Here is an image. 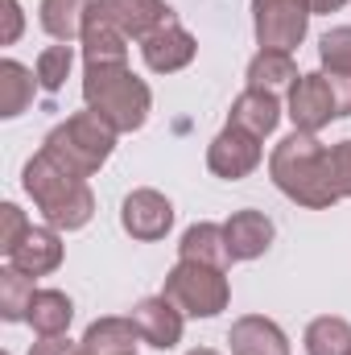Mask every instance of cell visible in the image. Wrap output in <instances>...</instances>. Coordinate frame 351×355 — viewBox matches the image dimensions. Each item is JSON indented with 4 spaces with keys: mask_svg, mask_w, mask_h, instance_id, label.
<instances>
[{
    "mask_svg": "<svg viewBox=\"0 0 351 355\" xmlns=\"http://www.w3.org/2000/svg\"><path fill=\"white\" fill-rule=\"evenodd\" d=\"M268 174L277 182L281 194H289L293 202L302 207H331L339 202V190H335V174H331V149L314 137V132H289L273 157H268Z\"/></svg>",
    "mask_w": 351,
    "mask_h": 355,
    "instance_id": "6da1fadb",
    "label": "cell"
},
{
    "mask_svg": "<svg viewBox=\"0 0 351 355\" xmlns=\"http://www.w3.org/2000/svg\"><path fill=\"white\" fill-rule=\"evenodd\" d=\"M25 194L37 202V211L46 215V223L54 232H79L87 227L91 215H95V198H91L87 182L75 174H67L62 166H54L46 153H37L29 166H25Z\"/></svg>",
    "mask_w": 351,
    "mask_h": 355,
    "instance_id": "7a4b0ae2",
    "label": "cell"
},
{
    "mask_svg": "<svg viewBox=\"0 0 351 355\" xmlns=\"http://www.w3.org/2000/svg\"><path fill=\"white\" fill-rule=\"evenodd\" d=\"M83 99L95 116H103L116 132H132L149 120V87L128 67H87L83 75Z\"/></svg>",
    "mask_w": 351,
    "mask_h": 355,
    "instance_id": "3957f363",
    "label": "cell"
},
{
    "mask_svg": "<svg viewBox=\"0 0 351 355\" xmlns=\"http://www.w3.org/2000/svg\"><path fill=\"white\" fill-rule=\"evenodd\" d=\"M112 145H116V128L87 107V112H75L67 124H58V128L46 137L42 153H46L54 166H62L67 174H75V178L87 182V178L112 157Z\"/></svg>",
    "mask_w": 351,
    "mask_h": 355,
    "instance_id": "277c9868",
    "label": "cell"
},
{
    "mask_svg": "<svg viewBox=\"0 0 351 355\" xmlns=\"http://www.w3.org/2000/svg\"><path fill=\"white\" fill-rule=\"evenodd\" d=\"M186 318H215L219 310H228V277L223 268L198 265V261H178L166 277V289H162Z\"/></svg>",
    "mask_w": 351,
    "mask_h": 355,
    "instance_id": "5b68a950",
    "label": "cell"
},
{
    "mask_svg": "<svg viewBox=\"0 0 351 355\" xmlns=\"http://www.w3.org/2000/svg\"><path fill=\"white\" fill-rule=\"evenodd\" d=\"M310 17H314L310 0H252V21H257L261 50L293 54L306 37Z\"/></svg>",
    "mask_w": 351,
    "mask_h": 355,
    "instance_id": "8992f818",
    "label": "cell"
},
{
    "mask_svg": "<svg viewBox=\"0 0 351 355\" xmlns=\"http://www.w3.org/2000/svg\"><path fill=\"white\" fill-rule=\"evenodd\" d=\"M335 116H339V103H335V91H331L327 75H302L289 87V120L298 132H318Z\"/></svg>",
    "mask_w": 351,
    "mask_h": 355,
    "instance_id": "52a82bcc",
    "label": "cell"
},
{
    "mask_svg": "<svg viewBox=\"0 0 351 355\" xmlns=\"http://www.w3.org/2000/svg\"><path fill=\"white\" fill-rule=\"evenodd\" d=\"M207 166H211V174L215 178H228V182L248 178L257 166H261V141H257L252 132L228 124V128L211 141V149H207Z\"/></svg>",
    "mask_w": 351,
    "mask_h": 355,
    "instance_id": "ba28073f",
    "label": "cell"
},
{
    "mask_svg": "<svg viewBox=\"0 0 351 355\" xmlns=\"http://www.w3.org/2000/svg\"><path fill=\"white\" fill-rule=\"evenodd\" d=\"M120 223H124V232L132 236V240H162L170 227H174V207H170V198L166 194H157V190H132L128 198H124V207H120Z\"/></svg>",
    "mask_w": 351,
    "mask_h": 355,
    "instance_id": "9c48e42d",
    "label": "cell"
},
{
    "mask_svg": "<svg viewBox=\"0 0 351 355\" xmlns=\"http://www.w3.org/2000/svg\"><path fill=\"white\" fill-rule=\"evenodd\" d=\"M83 58L87 67H124L128 58V37L120 33V25L103 12L99 0H91L87 8V21H83Z\"/></svg>",
    "mask_w": 351,
    "mask_h": 355,
    "instance_id": "30bf717a",
    "label": "cell"
},
{
    "mask_svg": "<svg viewBox=\"0 0 351 355\" xmlns=\"http://www.w3.org/2000/svg\"><path fill=\"white\" fill-rule=\"evenodd\" d=\"M141 58H145L149 71L174 75L182 67H190V58H194V37H190L178 21H166L162 29H153V33L141 42Z\"/></svg>",
    "mask_w": 351,
    "mask_h": 355,
    "instance_id": "8fae6325",
    "label": "cell"
},
{
    "mask_svg": "<svg viewBox=\"0 0 351 355\" xmlns=\"http://www.w3.org/2000/svg\"><path fill=\"white\" fill-rule=\"evenodd\" d=\"M182 318H186V314L178 310L166 293L145 297V302H137V310H132V322H137L141 339H145L149 347H162V352L178 347V339H182Z\"/></svg>",
    "mask_w": 351,
    "mask_h": 355,
    "instance_id": "7c38bea8",
    "label": "cell"
},
{
    "mask_svg": "<svg viewBox=\"0 0 351 355\" xmlns=\"http://www.w3.org/2000/svg\"><path fill=\"white\" fill-rule=\"evenodd\" d=\"M8 265L21 268L25 277H46V272H54V268L62 265V240H58V232H54V227H29V232L17 240V248L8 252Z\"/></svg>",
    "mask_w": 351,
    "mask_h": 355,
    "instance_id": "4fadbf2b",
    "label": "cell"
},
{
    "mask_svg": "<svg viewBox=\"0 0 351 355\" xmlns=\"http://www.w3.org/2000/svg\"><path fill=\"white\" fill-rule=\"evenodd\" d=\"M223 236H228L232 261H257V257H264V248L273 244V219L264 211H236L223 223Z\"/></svg>",
    "mask_w": 351,
    "mask_h": 355,
    "instance_id": "5bb4252c",
    "label": "cell"
},
{
    "mask_svg": "<svg viewBox=\"0 0 351 355\" xmlns=\"http://www.w3.org/2000/svg\"><path fill=\"white\" fill-rule=\"evenodd\" d=\"M103 4V12L120 25V33L124 37H149L153 29H162L166 21H174V12H170V4L166 0H99Z\"/></svg>",
    "mask_w": 351,
    "mask_h": 355,
    "instance_id": "9a60e30c",
    "label": "cell"
},
{
    "mask_svg": "<svg viewBox=\"0 0 351 355\" xmlns=\"http://www.w3.org/2000/svg\"><path fill=\"white\" fill-rule=\"evenodd\" d=\"M228 343L232 355H289V339L277 322H268L261 314H248L240 318L232 331H228Z\"/></svg>",
    "mask_w": 351,
    "mask_h": 355,
    "instance_id": "2e32d148",
    "label": "cell"
},
{
    "mask_svg": "<svg viewBox=\"0 0 351 355\" xmlns=\"http://www.w3.org/2000/svg\"><path fill=\"white\" fill-rule=\"evenodd\" d=\"M228 124H236V128L252 132L257 141H264V137L281 124V103H277V95H273V91L248 87L236 103H232V120H228Z\"/></svg>",
    "mask_w": 351,
    "mask_h": 355,
    "instance_id": "e0dca14e",
    "label": "cell"
},
{
    "mask_svg": "<svg viewBox=\"0 0 351 355\" xmlns=\"http://www.w3.org/2000/svg\"><path fill=\"white\" fill-rule=\"evenodd\" d=\"M137 339H141V331H137L132 318H99V322L87 327L79 347L87 355H132Z\"/></svg>",
    "mask_w": 351,
    "mask_h": 355,
    "instance_id": "ac0fdd59",
    "label": "cell"
},
{
    "mask_svg": "<svg viewBox=\"0 0 351 355\" xmlns=\"http://www.w3.org/2000/svg\"><path fill=\"white\" fill-rule=\"evenodd\" d=\"M178 257L182 261H198V265H211V268H228L232 265V252H228V236L219 223H194L182 244H178Z\"/></svg>",
    "mask_w": 351,
    "mask_h": 355,
    "instance_id": "d6986e66",
    "label": "cell"
},
{
    "mask_svg": "<svg viewBox=\"0 0 351 355\" xmlns=\"http://www.w3.org/2000/svg\"><path fill=\"white\" fill-rule=\"evenodd\" d=\"M71 318H75V306H71V297L58 293V289H37L33 302H29V314H25V322L33 327L37 339H46V335H67Z\"/></svg>",
    "mask_w": 351,
    "mask_h": 355,
    "instance_id": "ffe728a7",
    "label": "cell"
},
{
    "mask_svg": "<svg viewBox=\"0 0 351 355\" xmlns=\"http://www.w3.org/2000/svg\"><path fill=\"white\" fill-rule=\"evenodd\" d=\"M87 8H91V0H42V29L71 46L75 37H83Z\"/></svg>",
    "mask_w": 351,
    "mask_h": 355,
    "instance_id": "44dd1931",
    "label": "cell"
},
{
    "mask_svg": "<svg viewBox=\"0 0 351 355\" xmlns=\"http://www.w3.org/2000/svg\"><path fill=\"white\" fill-rule=\"evenodd\" d=\"M302 75H298V67H293V58L289 54H281V50H261L252 62H248V87L257 91H277L281 87H293Z\"/></svg>",
    "mask_w": 351,
    "mask_h": 355,
    "instance_id": "7402d4cb",
    "label": "cell"
},
{
    "mask_svg": "<svg viewBox=\"0 0 351 355\" xmlns=\"http://www.w3.org/2000/svg\"><path fill=\"white\" fill-rule=\"evenodd\" d=\"M33 87H37V75L12 58H4L0 62V116H8V120L21 116L33 103Z\"/></svg>",
    "mask_w": 351,
    "mask_h": 355,
    "instance_id": "603a6c76",
    "label": "cell"
},
{
    "mask_svg": "<svg viewBox=\"0 0 351 355\" xmlns=\"http://www.w3.org/2000/svg\"><path fill=\"white\" fill-rule=\"evenodd\" d=\"M306 355H351V322L343 318H314L306 327Z\"/></svg>",
    "mask_w": 351,
    "mask_h": 355,
    "instance_id": "cb8c5ba5",
    "label": "cell"
},
{
    "mask_svg": "<svg viewBox=\"0 0 351 355\" xmlns=\"http://www.w3.org/2000/svg\"><path fill=\"white\" fill-rule=\"evenodd\" d=\"M33 277H25L21 268H4L0 272V318L4 322H21L29 314V302H33Z\"/></svg>",
    "mask_w": 351,
    "mask_h": 355,
    "instance_id": "d4e9b609",
    "label": "cell"
},
{
    "mask_svg": "<svg viewBox=\"0 0 351 355\" xmlns=\"http://www.w3.org/2000/svg\"><path fill=\"white\" fill-rule=\"evenodd\" d=\"M71 67H75V50H71V46H50V50H42V54H37V71H33V75H37V87L42 91H62Z\"/></svg>",
    "mask_w": 351,
    "mask_h": 355,
    "instance_id": "484cf974",
    "label": "cell"
},
{
    "mask_svg": "<svg viewBox=\"0 0 351 355\" xmlns=\"http://www.w3.org/2000/svg\"><path fill=\"white\" fill-rule=\"evenodd\" d=\"M318 58H323L327 75H351V25H339V29L323 33Z\"/></svg>",
    "mask_w": 351,
    "mask_h": 355,
    "instance_id": "4316f807",
    "label": "cell"
},
{
    "mask_svg": "<svg viewBox=\"0 0 351 355\" xmlns=\"http://www.w3.org/2000/svg\"><path fill=\"white\" fill-rule=\"evenodd\" d=\"M29 227H33V223L25 219V211H21L17 202H4V207H0V248H4V257L17 248V240H21Z\"/></svg>",
    "mask_w": 351,
    "mask_h": 355,
    "instance_id": "83f0119b",
    "label": "cell"
},
{
    "mask_svg": "<svg viewBox=\"0 0 351 355\" xmlns=\"http://www.w3.org/2000/svg\"><path fill=\"white\" fill-rule=\"evenodd\" d=\"M331 174H335L339 198H351V141H339L331 149Z\"/></svg>",
    "mask_w": 351,
    "mask_h": 355,
    "instance_id": "f1b7e54d",
    "label": "cell"
},
{
    "mask_svg": "<svg viewBox=\"0 0 351 355\" xmlns=\"http://www.w3.org/2000/svg\"><path fill=\"white\" fill-rule=\"evenodd\" d=\"M4 8V29H0V46H12L21 37V4L17 0H0Z\"/></svg>",
    "mask_w": 351,
    "mask_h": 355,
    "instance_id": "f546056e",
    "label": "cell"
},
{
    "mask_svg": "<svg viewBox=\"0 0 351 355\" xmlns=\"http://www.w3.org/2000/svg\"><path fill=\"white\" fill-rule=\"evenodd\" d=\"M79 347L67 339V335H46V339H37L33 347H29V355H75Z\"/></svg>",
    "mask_w": 351,
    "mask_h": 355,
    "instance_id": "4dcf8cb0",
    "label": "cell"
},
{
    "mask_svg": "<svg viewBox=\"0 0 351 355\" xmlns=\"http://www.w3.org/2000/svg\"><path fill=\"white\" fill-rule=\"evenodd\" d=\"M327 75V71H323ZM331 91H335V103H339V116H351V75H327Z\"/></svg>",
    "mask_w": 351,
    "mask_h": 355,
    "instance_id": "1f68e13d",
    "label": "cell"
},
{
    "mask_svg": "<svg viewBox=\"0 0 351 355\" xmlns=\"http://www.w3.org/2000/svg\"><path fill=\"white\" fill-rule=\"evenodd\" d=\"M343 4H348V0H310V8H314V12H339Z\"/></svg>",
    "mask_w": 351,
    "mask_h": 355,
    "instance_id": "d6a6232c",
    "label": "cell"
},
{
    "mask_svg": "<svg viewBox=\"0 0 351 355\" xmlns=\"http://www.w3.org/2000/svg\"><path fill=\"white\" fill-rule=\"evenodd\" d=\"M186 355H219V352H211V347H198V352H186Z\"/></svg>",
    "mask_w": 351,
    "mask_h": 355,
    "instance_id": "836d02e7",
    "label": "cell"
},
{
    "mask_svg": "<svg viewBox=\"0 0 351 355\" xmlns=\"http://www.w3.org/2000/svg\"><path fill=\"white\" fill-rule=\"evenodd\" d=\"M75 355H87V352H83V347H79V352H75Z\"/></svg>",
    "mask_w": 351,
    "mask_h": 355,
    "instance_id": "e575fe53",
    "label": "cell"
},
{
    "mask_svg": "<svg viewBox=\"0 0 351 355\" xmlns=\"http://www.w3.org/2000/svg\"><path fill=\"white\" fill-rule=\"evenodd\" d=\"M4 355H8V352H4Z\"/></svg>",
    "mask_w": 351,
    "mask_h": 355,
    "instance_id": "d590c367",
    "label": "cell"
},
{
    "mask_svg": "<svg viewBox=\"0 0 351 355\" xmlns=\"http://www.w3.org/2000/svg\"><path fill=\"white\" fill-rule=\"evenodd\" d=\"M132 355H137V352H132Z\"/></svg>",
    "mask_w": 351,
    "mask_h": 355,
    "instance_id": "8d00e7d4",
    "label": "cell"
}]
</instances>
